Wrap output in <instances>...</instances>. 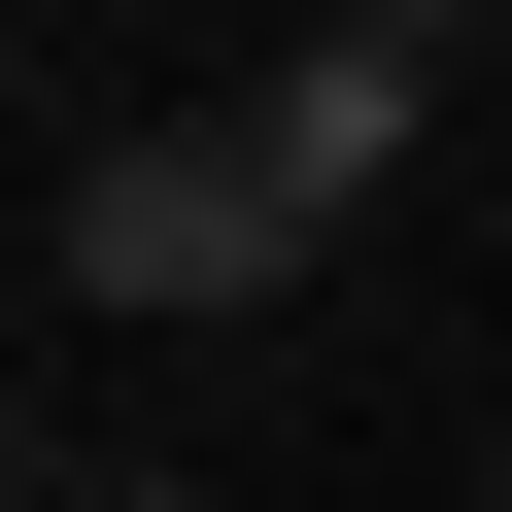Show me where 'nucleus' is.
Wrapping results in <instances>:
<instances>
[{"instance_id":"obj_1","label":"nucleus","mask_w":512,"mask_h":512,"mask_svg":"<svg viewBox=\"0 0 512 512\" xmlns=\"http://www.w3.org/2000/svg\"><path fill=\"white\" fill-rule=\"evenodd\" d=\"M35 308H103V342H274V308H308L274 137H239V103H103V137L35 171Z\"/></svg>"},{"instance_id":"obj_2","label":"nucleus","mask_w":512,"mask_h":512,"mask_svg":"<svg viewBox=\"0 0 512 512\" xmlns=\"http://www.w3.org/2000/svg\"><path fill=\"white\" fill-rule=\"evenodd\" d=\"M239 137H274V205L342 239V205L444 137V35H410V0H342V35H274V69H239Z\"/></svg>"},{"instance_id":"obj_3","label":"nucleus","mask_w":512,"mask_h":512,"mask_svg":"<svg viewBox=\"0 0 512 512\" xmlns=\"http://www.w3.org/2000/svg\"><path fill=\"white\" fill-rule=\"evenodd\" d=\"M35 512H205V478H171V444H35Z\"/></svg>"},{"instance_id":"obj_4","label":"nucleus","mask_w":512,"mask_h":512,"mask_svg":"<svg viewBox=\"0 0 512 512\" xmlns=\"http://www.w3.org/2000/svg\"><path fill=\"white\" fill-rule=\"evenodd\" d=\"M478 512H512V444H478Z\"/></svg>"}]
</instances>
